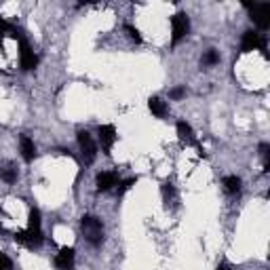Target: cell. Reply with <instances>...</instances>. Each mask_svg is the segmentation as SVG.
<instances>
[{"label":"cell","mask_w":270,"mask_h":270,"mask_svg":"<svg viewBox=\"0 0 270 270\" xmlns=\"http://www.w3.org/2000/svg\"><path fill=\"white\" fill-rule=\"evenodd\" d=\"M81 228H83V232H85L89 243H91V245H102V241H104V226H102V222H99L95 215H85L81 219Z\"/></svg>","instance_id":"6da1fadb"},{"label":"cell","mask_w":270,"mask_h":270,"mask_svg":"<svg viewBox=\"0 0 270 270\" xmlns=\"http://www.w3.org/2000/svg\"><path fill=\"white\" fill-rule=\"evenodd\" d=\"M11 38H15V41H19V64H22V70H26V72H30V70H34L38 66V57L34 55V51L30 49V45L26 43V38L17 32V30H13L11 32Z\"/></svg>","instance_id":"7a4b0ae2"},{"label":"cell","mask_w":270,"mask_h":270,"mask_svg":"<svg viewBox=\"0 0 270 270\" xmlns=\"http://www.w3.org/2000/svg\"><path fill=\"white\" fill-rule=\"evenodd\" d=\"M255 49H259V51L264 53V57H268V45H266V36L257 34V32H245L243 34V41H241V51L243 53H251L255 51Z\"/></svg>","instance_id":"3957f363"},{"label":"cell","mask_w":270,"mask_h":270,"mask_svg":"<svg viewBox=\"0 0 270 270\" xmlns=\"http://www.w3.org/2000/svg\"><path fill=\"white\" fill-rule=\"evenodd\" d=\"M15 243L19 245H26L30 249H34V247H41L43 241H45V236H43V230H19V232H15Z\"/></svg>","instance_id":"277c9868"},{"label":"cell","mask_w":270,"mask_h":270,"mask_svg":"<svg viewBox=\"0 0 270 270\" xmlns=\"http://www.w3.org/2000/svg\"><path fill=\"white\" fill-rule=\"evenodd\" d=\"M190 32V22H188V15L186 13H177L171 17V43L177 45L182 38Z\"/></svg>","instance_id":"5b68a950"},{"label":"cell","mask_w":270,"mask_h":270,"mask_svg":"<svg viewBox=\"0 0 270 270\" xmlns=\"http://www.w3.org/2000/svg\"><path fill=\"white\" fill-rule=\"evenodd\" d=\"M78 146H81V150H83L85 163L91 165L95 161V156H97V146L93 142L91 133H89V131H78Z\"/></svg>","instance_id":"8992f818"},{"label":"cell","mask_w":270,"mask_h":270,"mask_svg":"<svg viewBox=\"0 0 270 270\" xmlns=\"http://www.w3.org/2000/svg\"><path fill=\"white\" fill-rule=\"evenodd\" d=\"M251 13V19L259 30H268L270 28V5H245Z\"/></svg>","instance_id":"52a82bcc"},{"label":"cell","mask_w":270,"mask_h":270,"mask_svg":"<svg viewBox=\"0 0 270 270\" xmlns=\"http://www.w3.org/2000/svg\"><path fill=\"white\" fill-rule=\"evenodd\" d=\"M97 135H99V142H102L104 152L110 154V150H112V146L116 142V129L112 125H102L97 129Z\"/></svg>","instance_id":"ba28073f"},{"label":"cell","mask_w":270,"mask_h":270,"mask_svg":"<svg viewBox=\"0 0 270 270\" xmlns=\"http://www.w3.org/2000/svg\"><path fill=\"white\" fill-rule=\"evenodd\" d=\"M55 266L59 270H72L74 266V249L72 247H62L55 257Z\"/></svg>","instance_id":"9c48e42d"},{"label":"cell","mask_w":270,"mask_h":270,"mask_svg":"<svg viewBox=\"0 0 270 270\" xmlns=\"http://www.w3.org/2000/svg\"><path fill=\"white\" fill-rule=\"evenodd\" d=\"M118 184V173L116 171H102L97 175V190L99 192H108L110 188Z\"/></svg>","instance_id":"30bf717a"},{"label":"cell","mask_w":270,"mask_h":270,"mask_svg":"<svg viewBox=\"0 0 270 270\" xmlns=\"http://www.w3.org/2000/svg\"><path fill=\"white\" fill-rule=\"evenodd\" d=\"M177 135H179V139H182V144L198 146V144H196V137H194V131H192V127H190L188 123H184V121H179V123H177Z\"/></svg>","instance_id":"8fae6325"},{"label":"cell","mask_w":270,"mask_h":270,"mask_svg":"<svg viewBox=\"0 0 270 270\" xmlns=\"http://www.w3.org/2000/svg\"><path fill=\"white\" fill-rule=\"evenodd\" d=\"M19 146H22V156H24V161H34V156H36V146L34 142L30 139L28 135H22L19 137Z\"/></svg>","instance_id":"7c38bea8"},{"label":"cell","mask_w":270,"mask_h":270,"mask_svg":"<svg viewBox=\"0 0 270 270\" xmlns=\"http://www.w3.org/2000/svg\"><path fill=\"white\" fill-rule=\"evenodd\" d=\"M148 108H150V112H152L154 116H158V118L167 116V104L163 102L161 97H150L148 99Z\"/></svg>","instance_id":"4fadbf2b"},{"label":"cell","mask_w":270,"mask_h":270,"mask_svg":"<svg viewBox=\"0 0 270 270\" xmlns=\"http://www.w3.org/2000/svg\"><path fill=\"white\" fill-rule=\"evenodd\" d=\"M224 188H226V192L236 194L238 190H241V177H236V175H228V177H224Z\"/></svg>","instance_id":"5bb4252c"},{"label":"cell","mask_w":270,"mask_h":270,"mask_svg":"<svg viewBox=\"0 0 270 270\" xmlns=\"http://www.w3.org/2000/svg\"><path fill=\"white\" fill-rule=\"evenodd\" d=\"M0 177H3L7 184H13L15 179H17V169H13L11 165H7V167H0Z\"/></svg>","instance_id":"9a60e30c"},{"label":"cell","mask_w":270,"mask_h":270,"mask_svg":"<svg viewBox=\"0 0 270 270\" xmlns=\"http://www.w3.org/2000/svg\"><path fill=\"white\" fill-rule=\"evenodd\" d=\"M41 224H43L41 211H38V209H32V211H30V219H28V228L30 230H41Z\"/></svg>","instance_id":"2e32d148"},{"label":"cell","mask_w":270,"mask_h":270,"mask_svg":"<svg viewBox=\"0 0 270 270\" xmlns=\"http://www.w3.org/2000/svg\"><path fill=\"white\" fill-rule=\"evenodd\" d=\"M125 32H127V36L131 38V41H133L135 45H142V43H144V38H142V34H139V30H137V28H133L131 24H127V26H125Z\"/></svg>","instance_id":"e0dca14e"},{"label":"cell","mask_w":270,"mask_h":270,"mask_svg":"<svg viewBox=\"0 0 270 270\" xmlns=\"http://www.w3.org/2000/svg\"><path fill=\"white\" fill-rule=\"evenodd\" d=\"M163 198H165V203L169 205V203H173L175 201V188H173V184H163Z\"/></svg>","instance_id":"ac0fdd59"},{"label":"cell","mask_w":270,"mask_h":270,"mask_svg":"<svg viewBox=\"0 0 270 270\" xmlns=\"http://www.w3.org/2000/svg\"><path fill=\"white\" fill-rule=\"evenodd\" d=\"M217 62H219L217 51H215V49H209V51L205 53V57H203V66H213V64H217Z\"/></svg>","instance_id":"d6986e66"},{"label":"cell","mask_w":270,"mask_h":270,"mask_svg":"<svg viewBox=\"0 0 270 270\" xmlns=\"http://www.w3.org/2000/svg\"><path fill=\"white\" fill-rule=\"evenodd\" d=\"M135 182H137V177H129V179H123V182H118V184H121V186H118V196H121V194H125L127 190L131 188Z\"/></svg>","instance_id":"ffe728a7"},{"label":"cell","mask_w":270,"mask_h":270,"mask_svg":"<svg viewBox=\"0 0 270 270\" xmlns=\"http://www.w3.org/2000/svg\"><path fill=\"white\" fill-rule=\"evenodd\" d=\"M0 270H13V262H11V257L5 255V253H0Z\"/></svg>","instance_id":"44dd1931"},{"label":"cell","mask_w":270,"mask_h":270,"mask_svg":"<svg viewBox=\"0 0 270 270\" xmlns=\"http://www.w3.org/2000/svg\"><path fill=\"white\" fill-rule=\"evenodd\" d=\"M13 30H15V28H13L11 24H9V22H5V19L0 17V36H3V34H11Z\"/></svg>","instance_id":"7402d4cb"},{"label":"cell","mask_w":270,"mask_h":270,"mask_svg":"<svg viewBox=\"0 0 270 270\" xmlns=\"http://www.w3.org/2000/svg\"><path fill=\"white\" fill-rule=\"evenodd\" d=\"M184 95H186L184 87H175V89H171V93H169V97H171V99H182Z\"/></svg>","instance_id":"603a6c76"},{"label":"cell","mask_w":270,"mask_h":270,"mask_svg":"<svg viewBox=\"0 0 270 270\" xmlns=\"http://www.w3.org/2000/svg\"><path fill=\"white\" fill-rule=\"evenodd\" d=\"M268 150H270L268 144H259V154H262V158H264V165L268 163Z\"/></svg>","instance_id":"cb8c5ba5"},{"label":"cell","mask_w":270,"mask_h":270,"mask_svg":"<svg viewBox=\"0 0 270 270\" xmlns=\"http://www.w3.org/2000/svg\"><path fill=\"white\" fill-rule=\"evenodd\" d=\"M217 270H230V268H228V264H219Z\"/></svg>","instance_id":"d4e9b609"},{"label":"cell","mask_w":270,"mask_h":270,"mask_svg":"<svg viewBox=\"0 0 270 270\" xmlns=\"http://www.w3.org/2000/svg\"><path fill=\"white\" fill-rule=\"evenodd\" d=\"M0 232H3V226H0Z\"/></svg>","instance_id":"484cf974"}]
</instances>
